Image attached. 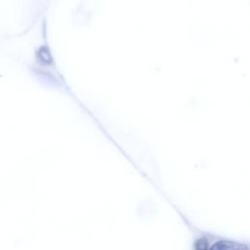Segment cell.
Listing matches in <instances>:
<instances>
[{
	"label": "cell",
	"instance_id": "1",
	"mask_svg": "<svg viewBox=\"0 0 250 250\" xmlns=\"http://www.w3.org/2000/svg\"><path fill=\"white\" fill-rule=\"evenodd\" d=\"M194 250H250L249 243L226 240L222 236L202 233L193 242Z\"/></svg>",
	"mask_w": 250,
	"mask_h": 250
}]
</instances>
